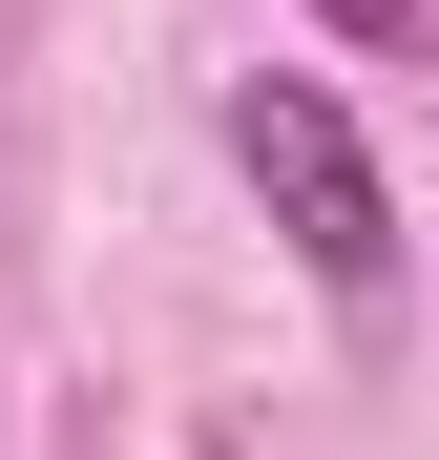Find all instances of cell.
<instances>
[{
	"label": "cell",
	"mask_w": 439,
	"mask_h": 460,
	"mask_svg": "<svg viewBox=\"0 0 439 460\" xmlns=\"http://www.w3.org/2000/svg\"><path fill=\"white\" fill-rule=\"evenodd\" d=\"M314 22H335V42H398V22H418V0H314Z\"/></svg>",
	"instance_id": "obj_2"
},
{
	"label": "cell",
	"mask_w": 439,
	"mask_h": 460,
	"mask_svg": "<svg viewBox=\"0 0 439 460\" xmlns=\"http://www.w3.org/2000/svg\"><path fill=\"white\" fill-rule=\"evenodd\" d=\"M231 168H251V209L293 230V272H314L335 314L398 293V189H377V146H356L335 84H231Z\"/></svg>",
	"instance_id": "obj_1"
}]
</instances>
